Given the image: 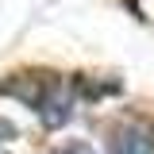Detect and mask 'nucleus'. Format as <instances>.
I'll return each instance as SVG.
<instances>
[{"instance_id": "7ed1b4c3", "label": "nucleus", "mask_w": 154, "mask_h": 154, "mask_svg": "<svg viewBox=\"0 0 154 154\" xmlns=\"http://www.w3.org/2000/svg\"><path fill=\"white\" fill-rule=\"evenodd\" d=\"M58 154H93V146H85V143H66Z\"/></svg>"}, {"instance_id": "20e7f679", "label": "nucleus", "mask_w": 154, "mask_h": 154, "mask_svg": "<svg viewBox=\"0 0 154 154\" xmlns=\"http://www.w3.org/2000/svg\"><path fill=\"white\" fill-rule=\"evenodd\" d=\"M12 135H16V127H12V123H8V119H4V116H0V143H8V139H12Z\"/></svg>"}, {"instance_id": "f03ea898", "label": "nucleus", "mask_w": 154, "mask_h": 154, "mask_svg": "<svg viewBox=\"0 0 154 154\" xmlns=\"http://www.w3.org/2000/svg\"><path fill=\"white\" fill-rule=\"evenodd\" d=\"M69 104H73V89H69L66 81L50 77V81H46V93H42V100H38L35 108H38V116H42L50 127H58V123L69 116Z\"/></svg>"}, {"instance_id": "f257e3e1", "label": "nucleus", "mask_w": 154, "mask_h": 154, "mask_svg": "<svg viewBox=\"0 0 154 154\" xmlns=\"http://www.w3.org/2000/svg\"><path fill=\"white\" fill-rule=\"evenodd\" d=\"M108 154H154V127L139 123V119L119 123V127L112 131Z\"/></svg>"}]
</instances>
